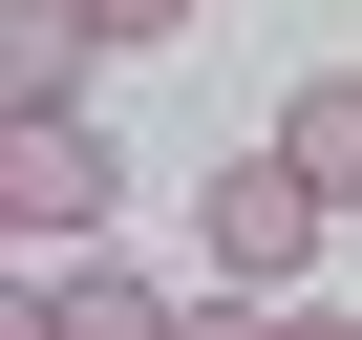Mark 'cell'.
I'll return each instance as SVG.
<instances>
[{"label":"cell","instance_id":"cell-1","mask_svg":"<svg viewBox=\"0 0 362 340\" xmlns=\"http://www.w3.org/2000/svg\"><path fill=\"white\" fill-rule=\"evenodd\" d=\"M320 234H341V213H320V170H298L277 128L192 192V255H214V277H256V298H298V277H320Z\"/></svg>","mask_w":362,"mask_h":340},{"label":"cell","instance_id":"cell-2","mask_svg":"<svg viewBox=\"0 0 362 340\" xmlns=\"http://www.w3.org/2000/svg\"><path fill=\"white\" fill-rule=\"evenodd\" d=\"M0 213H22V255H86V234L128 213V149H107L86 107H0Z\"/></svg>","mask_w":362,"mask_h":340},{"label":"cell","instance_id":"cell-3","mask_svg":"<svg viewBox=\"0 0 362 340\" xmlns=\"http://www.w3.org/2000/svg\"><path fill=\"white\" fill-rule=\"evenodd\" d=\"M86 64H107L86 0H0V107H86Z\"/></svg>","mask_w":362,"mask_h":340},{"label":"cell","instance_id":"cell-4","mask_svg":"<svg viewBox=\"0 0 362 340\" xmlns=\"http://www.w3.org/2000/svg\"><path fill=\"white\" fill-rule=\"evenodd\" d=\"M277 149L320 170V213H362V64H298L277 85Z\"/></svg>","mask_w":362,"mask_h":340},{"label":"cell","instance_id":"cell-5","mask_svg":"<svg viewBox=\"0 0 362 340\" xmlns=\"http://www.w3.org/2000/svg\"><path fill=\"white\" fill-rule=\"evenodd\" d=\"M43 298H64V340H170V319H192V298H149L107 234H86V255H43Z\"/></svg>","mask_w":362,"mask_h":340},{"label":"cell","instance_id":"cell-6","mask_svg":"<svg viewBox=\"0 0 362 340\" xmlns=\"http://www.w3.org/2000/svg\"><path fill=\"white\" fill-rule=\"evenodd\" d=\"M0 340H64V298H43V255H0Z\"/></svg>","mask_w":362,"mask_h":340},{"label":"cell","instance_id":"cell-7","mask_svg":"<svg viewBox=\"0 0 362 340\" xmlns=\"http://www.w3.org/2000/svg\"><path fill=\"white\" fill-rule=\"evenodd\" d=\"M86 22H107V64H128V43H170V22H192V0H86Z\"/></svg>","mask_w":362,"mask_h":340},{"label":"cell","instance_id":"cell-8","mask_svg":"<svg viewBox=\"0 0 362 340\" xmlns=\"http://www.w3.org/2000/svg\"><path fill=\"white\" fill-rule=\"evenodd\" d=\"M277 340H362V298H277Z\"/></svg>","mask_w":362,"mask_h":340},{"label":"cell","instance_id":"cell-9","mask_svg":"<svg viewBox=\"0 0 362 340\" xmlns=\"http://www.w3.org/2000/svg\"><path fill=\"white\" fill-rule=\"evenodd\" d=\"M0 255H22V213H0Z\"/></svg>","mask_w":362,"mask_h":340}]
</instances>
